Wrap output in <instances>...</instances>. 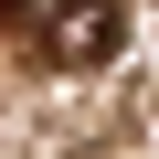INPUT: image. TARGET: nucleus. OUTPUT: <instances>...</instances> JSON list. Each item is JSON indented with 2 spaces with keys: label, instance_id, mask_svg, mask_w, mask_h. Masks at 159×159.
<instances>
[{
  "label": "nucleus",
  "instance_id": "obj_1",
  "mask_svg": "<svg viewBox=\"0 0 159 159\" xmlns=\"http://www.w3.org/2000/svg\"><path fill=\"white\" fill-rule=\"evenodd\" d=\"M43 43H53L64 64H117V43H127V0H53V11H43Z\"/></svg>",
  "mask_w": 159,
  "mask_h": 159
}]
</instances>
